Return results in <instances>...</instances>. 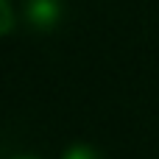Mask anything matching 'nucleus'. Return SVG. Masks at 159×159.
<instances>
[{
	"mask_svg": "<svg viewBox=\"0 0 159 159\" xmlns=\"http://www.w3.org/2000/svg\"><path fill=\"white\" fill-rule=\"evenodd\" d=\"M61 0H28L25 3V22L34 31H53L61 20Z\"/></svg>",
	"mask_w": 159,
	"mask_h": 159,
	"instance_id": "1",
	"label": "nucleus"
},
{
	"mask_svg": "<svg viewBox=\"0 0 159 159\" xmlns=\"http://www.w3.org/2000/svg\"><path fill=\"white\" fill-rule=\"evenodd\" d=\"M61 159H101V154H98L92 145L78 143V145H70V148L64 151V157H61Z\"/></svg>",
	"mask_w": 159,
	"mask_h": 159,
	"instance_id": "2",
	"label": "nucleus"
},
{
	"mask_svg": "<svg viewBox=\"0 0 159 159\" xmlns=\"http://www.w3.org/2000/svg\"><path fill=\"white\" fill-rule=\"evenodd\" d=\"M14 31V8L8 6V0H0V36Z\"/></svg>",
	"mask_w": 159,
	"mask_h": 159,
	"instance_id": "3",
	"label": "nucleus"
}]
</instances>
